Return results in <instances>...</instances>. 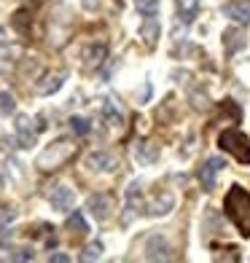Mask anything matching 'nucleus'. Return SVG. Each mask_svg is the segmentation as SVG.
<instances>
[{
    "mask_svg": "<svg viewBox=\"0 0 250 263\" xmlns=\"http://www.w3.org/2000/svg\"><path fill=\"white\" fill-rule=\"evenodd\" d=\"M65 73H49L43 78V83H38V94H54L62 89V83H65Z\"/></svg>",
    "mask_w": 250,
    "mask_h": 263,
    "instance_id": "nucleus-17",
    "label": "nucleus"
},
{
    "mask_svg": "<svg viewBox=\"0 0 250 263\" xmlns=\"http://www.w3.org/2000/svg\"><path fill=\"white\" fill-rule=\"evenodd\" d=\"M223 14L237 25H250V0H234L223 6Z\"/></svg>",
    "mask_w": 250,
    "mask_h": 263,
    "instance_id": "nucleus-9",
    "label": "nucleus"
},
{
    "mask_svg": "<svg viewBox=\"0 0 250 263\" xmlns=\"http://www.w3.org/2000/svg\"><path fill=\"white\" fill-rule=\"evenodd\" d=\"M49 201H51V207H54L57 212H67L70 207H73V191H70L67 185H57V188L51 191Z\"/></svg>",
    "mask_w": 250,
    "mask_h": 263,
    "instance_id": "nucleus-13",
    "label": "nucleus"
},
{
    "mask_svg": "<svg viewBox=\"0 0 250 263\" xmlns=\"http://www.w3.org/2000/svg\"><path fill=\"white\" fill-rule=\"evenodd\" d=\"M73 156H76L73 140L59 137V140H54L51 145H46V148L38 153V159H35V166H38L41 172H51V170H59V166H65Z\"/></svg>",
    "mask_w": 250,
    "mask_h": 263,
    "instance_id": "nucleus-2",
    "label": "nucleus"
},
{
    "mask_svg": "<svg viewBox=\"0 0 250 263\" xmlns=\"http://www.w3.org/2000/svg\"><path fill=\"white\" fill-rule=\"evenodd\" d=\"M70 129H73L78 137H86L92 126H89V121H86V118H81V116H73V118H70Z\"/></svg>",
    "mask_w": 250,
    "mask_h": 263,
    "instance_id": "nucleus-24",
    "label": "nucleus"
},
{
    "mask_svg": "<svg viewBox=\"0 0 250 263\" xmlns=\"http://www.w3.org/2000/svg\"><path fill=\"white\" fill-rule=\"evenodd\" d=\"M11 22H14V30L19 35H30V14H27V11H16Z\"/></svg>",
    "mask_w": 250,
    "mask_h": 263,
    "instance_id": "nucleus-22",
    "label": "nucleus"
},
{
    "mask_svg": "<svg viewBox=\"0 0 250 263\" xmlns=\"http://www.w3.org/2000/svg\"><path fill=\"white\" fill-rule=\"evenodd\" d=\"M140 191H142V183L140 180H132L127 188V215H124V223H132V218L137 215V207H140Z\"/></svg>",
    "mask_w": 250,
    "mask_h": 263,
    "instance_id": "nucleus-11",
    "label": "nucleus"
},
{
    "mask_svg": "<svg viewBox=\"0 0 250 263\" xmlns=\"http://www.w3.org/2000/svg\"><path fill=\"white\" fill-rule=\"evenodd\" d=\"M159 32H162V30H159V22L153 19V16H146V22L140 25V35L146 38L148 46H153V43L159 41Z\"/></svg>",
    "mask_w": 250,
    "mask_h": 263,
    "instance_id": "nucleus-18",
    "label": "nucleus"
},
{
    "mask_svg": "<svg viewBox=\"0 0 250 263\" xmlns=\"http://www.w3.org/2000/svg\"><path fill=\"white\" fill-rule=\"evenodd\" d=\"M148 97H151V83H146V89H142V94H140V100H142V102H146Z\"/></svg>",
    "mask_w": 250,
    "mask_h": 263,
    "instance_id": "nucleus-30",
    "label": "nucleus"
},
{
    "mask_svg": "<svg viewBox=\"0 0 250 263\" xmlns=\"http://www.w3.org/2000/svg\"><path fill=\"white\" fill-rule=\"evenodd\" d=\"M218 145L229 153V156H234L240 164H250V142H247V137L242 135V132H237V129L221 132Z\"/></svg>",
    "mask_w": 250,
    "mask_h": 263,
    "instance_id": "nucleus-3",
    "label": "nucleus"
},
{
    "mask_svg": "<svg viewBox=\"0 0 250 263\" xmlns=\"http://www.w3.org/2000/svg\"><path fill=\"white\" fill-rule=\"evenodd\" d=\"M14 110H16V100H14V94H11V91H0V118L14 116Z\"/></svg>",
    "mask_w": 250,
    "mask_h": 263,
    "instance_id": "nucleus-21",
    "label": "nucleus"
},
{
    "mask_svg": "<svg viewBox=\"0 0 250 263\" xmlns=\"http://www.w3.org/2000/svg\"><path fill=\"white\" fill-rule=\"evenodd\" d=\"M35 3H41V0H35Z\"/></svg>",
    "mask_w": 250,
    "mask_h": 263,
    "instance_id": "nucleus-33",
    "label": "nucleus"
},
{
    "mask_svg": "<svg viewBox=\"0 0 250 263\" xmlns=\"http://www.w3.org/2000/svg\"><path fill=\"white\" fill-rule=\"evenodd\" d=\"M135 159H137V164L148 166V164H153V161L159 159V148L153 145L151 140H146V142H140V145L135 148Z\"/></svg>",
    "mask_w": 250,
    "mask_h": 263,
    "instance_id": "nucleus-15",
    "label": "nucleus"
},
{
    "mask_svg": "<svg viewBox=\"0 0 250 263\" xmlns=\"http://www.w3.org/2000/svg\"><path fill=\"white\" fill-rule=\"evenodd\" d=\"M86 207H89V212H92L97 220H108L111 215H113V196H108V194H94V196H89Z\"/></svg>",
    "mask_w": 250,
    "mask_h": 263,
    "instance_id": "nucleus-6",
    "label": "nucleus"
},
{
    "mask_svg": "<svg viewBox=\"0 0 250 263\" xmlns=\"http://www.w3.org/2000/svg\"><path fill=\"white\" fill-rule=\"evenodd\" d=\"M0 183H3V175H0Z\"/></svg>",
    "mask_w": 250,
    "mask_h": 263,
    "instance_id": "nucleus-32",
    "label": "nucleus"
},
{
    "mask_svg": "<svg viewBox=\"0 0 250 263\" xmlns=\"http://www.w3.org/2000/svg\"><path fill=\"white\" fill-rule=\"evenodd\" d=\"M226 166V161L221 159V156H210L205 164H202V170H199V180H202V185H205V191H212L216 188V177H218V172Z\"/></svg>",
    "mask_w": 250,
    "mask_h": 263,
    "instance_id": "nucleus-5",
    "label": "nucleus"
},
{
    "mask_svg": "<svg viewBox=\"0 0 250 263\" xmlns=\"http://www.w3.org/2000/svg\"><path fill=\"white\" fill-rule=\"evenodd\" d=\"M137 11L142 16H156V11H159V0H137Z\"/></svg>",
    "mask_w": 250,
    "mask_h": 263,
    "instance_id": "nucleus-25",
    "label": "nucleus"
},
{
    "mask_svg": "<svg viewBox=\"0 0 250 263\" xmlns=\"http://www.w3.org/2000/svg\"><path fill=\"white\" fill-rule=\"evenodd\" d=\"M175 207V194H170V191H159L156 196H153L148 204H146V215L148 218H162V215H170Z\"/></svg>",
    "mask_w": 250,
    "mask_h": 263,
    "instance_id": "nucleus-4",
    "label": "nucleus"
},
{
    "mask_svg": "<svg viewBox=\"0 0 250 263\" xmlns=\"http://www.w3.org/2000/svg\"><path fill=\"white\" fill-rule=\"evenodd\" d=\"M11 260H35V253H32L30 247H19V250H14Z\"/></svg>",
    "mask_w": 250,
    "mask_h": 263,
    "instance_id": "nucleus-27",
    "label": "nucleus"
},
{
    "mask_svg": "<svg viewBox=\"0 0 250 263\" xmlns=\"http://www.w3.org/2000/svg\"><path fill=\"white\" fill-rule=\"evenodd\" d=\"M49 260H51V263H67L70 258H67L65 253H51V255H49Z\"/></svg>",
    "mask_w": 250,
    "mask_h": 263,
    "instance_id": "nucleus-28",
    "label": "nucleus"
},
{
    "mask_svg": "<svg viewBox=\"0 0 250 263\" xmlns=\"http://www.w3.org/2000/svg\"><path fill=\"white\" fill-rule=\"evenodd\" d=\"M102 118H105L111 126H121V124H124V113L116 107L113 100H105V102H102Z\"/></svg>",
    "mask_w": 250,
    "mask_h": 263,
    "instance_id": "nucleus-19",
    "label": "nucleus"
},
{
    "mask_svg": "<svg viewBox=\"0 0 250 263\" xmlns=\"http://www.w3.org/2000/svg\"><path fill=\"white\" fill-rule=\"evenodd\" d=\"M97 3H100V0H81V6L86 8V11H94V8H97Z\"/></svg>",
    "mask_w": 250,
    "mask_h": 263,
    "instance_id": "nucleus-29",
    "label": "nucleus"
},
{
    "mask_svg": "<svg viewBox=\"0 0 250 263\" xmlns=\"http://www.w3.org/2000/svg\"><path fill=\"white\" fill-rule=\"evenodd\" d=\"M223 46H226V51H229V54H237V51H242L247 46V35L240 27H229L223 32Z\"/></svg>",
    "mask_w": 250,
    "mask_h": 263,
    "instance_id": "nucleus-12",
    "label": "nucleus"
},
{
    "mask_svg": "<svg viewBox=\"0 0 250 263\" xmlns=\"http://www.w3.org/2000/svg\"><path fill=\"white\" fill-rule=\"evenodd\" d=\"M16 142H19V148H32L35 145V135H38V129L32 126L30 121V116H16Z\"/></svg>",
    "mask_w": 250,
    "mask_h": 263,
    "instance_id": "nucleus-7",
    "label": "nucleus"
},
{
    "mask_svg": "<svg viewBox=\"0 0 250 263\" xmlns=\"http://www.w3.org/2000/svg\"><path fill=\"white\" fill-rule=\"evenodd\" d=\"M3 43H6V30L0 27V46H3Z\"/></svg>",
    "mask_w": 250,
    "mask_h": 263,
    "instance_id": "nucleus-31",
    "label": "nucleus"
},
{
    "mask_svg": "<svg viewBox=\"0 0 250 263\" xmlns=\"http://www.w3.org/2000/svg\"><path fill=\"white\" fill-rule=\"evenodd\" d=\"M175 6L181 14V22H186V25H191L194 16L199 14V0H175Z\"/></svg>",
    "mask_w": 250,
    "mask_h": 263,
    "instance_id": "nucleus-16",
    "label": "nucleus"
},
{
    "mask_svg": "<svg viewBox=\"0 0 250 263\" xmlns=\"http://www.w3.org/2000/svg\"><path fill=\"white\" fill-rule=\"evenodd\" d=\"M105 57H108V49H105L102 43H92L83 49V65L86 67H100L105 62Z\"/></svg>",
    "mask_w": 250,
    "mask_h": 263,
    "instance_id": "nucleus-14",
    "label": "nucleus"
},
{
    "mask_svg": "<svg viewBox=\"0 0 250 263\" xmlns=\"http://www.w3.org/2000/svg\"><path fill=\"white\" fill-rule=\"evenodd\" d=\"M102 242H92V245H86L83 247V253H81V260H97V258H102Z\"/></svg>",
    "mask_w": 250,
    "mask_h": 263,
    "instance_id": "nucleus-23",
    "label": "nucleus"
},
{
    "mask_svg": "<svg viewBox=\"0 0 250 263\" xmlns=\"http://www.w3.org/2000/svg\"><path fill=\"white\" fill-rule=\"evenodd\" d=\"M86 166L92 172H113L116 170V159L108 151H94L86 156Z\"/></svg>",
    "mask_w": 250,
    "mask_h": 263,
    "instance_id": "nucleus-10",
    "label": "nucleus"
},
{
    "mask_svg": "<svg viewBox=\"0 0 250 263\" xmlns=\"http://www.w3.org/2000/svg\"><path fill=\"white\" fill-rule=\"evenodd\" d=\"M146 258L148 260H167L170 258V245L162 234H153L146 239Z\"/></svg>",
    "mask_w": 250,
    "mask_h": 263,
    "instance_id": "nucleus-8",
    "label": "nucleus"
},
{
    "mask_svg": "<svg viewBox=\"0 0 250 263\" xmlns=\"http://www.w3.org/2000/svg\"><path fill=\"white\" fill-rule=\"evenodd\" d=\"M65 226H67V231L73 234V236H86V231H89V226H86V220H83L81 212H73V215H70Z\"/></svg>",
    "mask_w": 250,
    "mask_h": 263,
    "instance_id": "nucleus-20",
    "label": "nucleus"
},
{
    "mask_svg": "<svg viewBox=\"0 0 250 263\" xmlns=\"http://www.w3.org/2000/svg\"><path fill=\"white\" fill-rule=\"evenodd\" d=\"M16 218V210H11V207H0V231L6 229V226Z\"/></svg>",
    "mask_w": 250,
    "mask_h": 263,
    "instance_id": "nucleus-26",
    "label": "nucleus"
},
{
    "mask_svg": "<svg viewBox=\"0 0 250 263\" xmlns=\"http://www.w3.org/2000/svg\"><path fill=\"white\" fill-rule=\"evenodd\" d=\"M226 215L242 236H250V194L242 185H231L226 194Z\"/></svg>",
    "mask_w": 250,
    "mask_h": 263,
    "instance_id": "nucleus-1",
    "label": "nucleus"
}]
</instances>
